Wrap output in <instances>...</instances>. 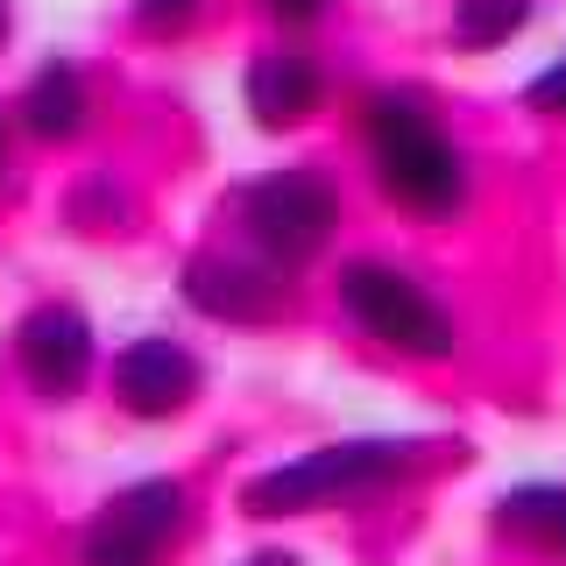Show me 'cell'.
<instances>
[{
    "mask_svg": "<svg viewBox=\"0 0 566 566\" xmlns=\"http://www.w3.org/2000/svg\"><path fill=\"white\" fill-rule=\"evenodd\" d=\"M510 29H524V0H460V22H453V35H460L468 50L503 43Z\"/></svg>",
    "mask_w": 566,
    "mask_h": 566,
    "instance_id": "cell-12",
    "label": "cell"
},
{
    "mask_svg": "<svg viewBox=\"0 0 566 566\" xmlns=\"http://www.w3.org/2000/svg\"><path fill=\"white\" fill-rule=\"evenodd\" d=\"M403 468H411V447H397V439H347V447H326V453L291 460V468L255 474L241 503L255 510V517H291V510H318V503H333V495L376 489Z\"/></svg>",
    "mask_w": 566,
    "mask_h": 566,
    "instance_id": "cell-1",
    "label": "cell"
},
{
    "mask_svg": "<svg viewBox=\"0 0 566 566\" xmlns=\"http://www.w3.org/2000/svg\"><path fill=\"white\" fill-rule=\"evenodd\" d=\"M248 566H291V559H276V553H262V559H248Z\"/></svg>",
    "mask_w": 566,
    "mask_h": 566,
    "instance_id": "cell-16",
    "label": "cell"
},
{
    "mask_svg": "<svg viewBox=\"0 0 566 566\" xmlns=\"http://www.w3.org/2000/svg\"><path fill=\"white\" fill-rule=\"evenodd\" d=\"M318 8H326V0H270V14H276V22H312Z\"/></svg>",
    "mask_w": 566,
    "mask_h": 566,
    "instance_id": "cell-15",
    "label": "cell"
},
{
    "mask_svg": "<svg viewBox=\"0 0 566 566\" xmlns=\"http://www.w3.org/2000/svg\"><path fill=\"white\" fill-rule=\"evenodd\" d=\"M340 297L354 305V318H361L376 340L403 347V354H424V361H432V354L453 347V318L439 312L411 276L382 270V262H354V270L340 276Z\"/></svg>",
    "mask_w": 566,
    "mask_h": 566,
    "instance_id": "cell-3",
    "label": "cell"
},
{
    "mask_svg": "<svg viewBox=\"0 0 566 566\" xmlns=\"http://www.w3.org/2000/svg\"><path fill=\"white\" fill-rule=\"evenodd\" d=\"M185 297L212 318H276L283 312V283H262L255 270H241V262H191L185 270Z\"/></svg>",
    "mask_w": 566,
    "mask_h": 566,
    "instance_id": "cell-8",
    "label": "cell"
},
{
    "mask_svg": "<svg viewBox=\"0 0 566 566\" xmlns=\"http://www.w3.org/2000/svg\"><path fill=\"white\" fill-rule=\"evenodd\" d=\"M22 114H29V128L43 135V142H71V135L85 128V85H78V71H71V64L35 71Z\"/></svg>",
    "mask_w": 566,
    "mask_h": 566,
    "instance_id": "cell-10",
    "label": "cell"
},
{
    "mask_svg": "<svg viewBox=\"0 0 566 566\" xmlns=\"http://www.w3.org/2000/svg\"><path fill=\"white\" fill-rule=\"evenodd\" d=\"M177 517H185V489L177 482L120 489L85 531V566H156L164 545L177 538Z\"/></svg>",
    "mask_w": 566,
    "mask_h": 566,
    "instance_id": "cell-5",
    "label": "cell"
},
{
    "mask_svg": "<svg viewBox=\"0 0 566 566\" xmlns=\"http://www.w3.org/2000/svg\"><path fill=\"white\" fill-rule=\"evenodd\" d=\"M199 0H142V29H185Z\"/></svg>",
    "mask_w": 566,
    "mask_h": 566,
    "instance_id": "cell-13",
    "label": "cell"
},
{
    "mask_svg": "<svg viewBox=\"0 0 566 566\" xmlns=\"http://www.w3.org/2000/svg\"><path fill=\"white\" fill-rule=\"evenodd\" d=\"M368 135H376V164H382V191L411 212H447L460 206V156L439 142V128L403 99H376L368 106Z\"/></svg>",
    "mask_w": 566,
    "mask_h": 566,
    "instance_id": "cell-2",
    "label": "cell"
},
{
    "mask_svg": "<svg viewBox=\"0 0 566 566\" xmlns=\"http://www.w3.org/2000/svg\"><path fill=\"white\" fill-rule=\"evenodd\" d=\"M14 354H22L29 382L43 397H71L85 382V368H93V333L71 305H35L22 318V333H14Z\"/></svg>",
    "mask_w": 566,
    "mask_h": 566,
    "instance_id": "cell-6",
    "label": "cell"
},
{
    "mask_svg": "<svg viewBox=\"0 0 566 566\" xmlns=\"http://www.w3.org/2000/svg\"><path fill=\"white\" fill-rule=\"evenodd\" d=\"M531 106H553V114H566V57L531 78Z\"/></svg>",
    "mask_w": 566,
    "mask_h": 566,
    "instance_id": "cell-14",
    "label": "cell"
},
{
    "mask_svg": "<svg viewBox=\"0 0 566 566\" xmlns=\"http://www.w3.org/2000/svg\"><path fill=\"white\" fill-rule=\"evenodd\" d=\"M503 531H517L538 553H566V482H531L503 495Z\"/></svg>",
    "mask_w": 566,
    "mask_h": 566,
    "instance_id": "cell-11",
    "label": "cell"
},
{
    "mask_svg": "<svg viewBox=\"0 0 566 566\" xmlns=\"http://www.w3.org/2000/svg\"><path fill=\"white\" fill-rule=\"evenodd\" d=\"M0 170H8V135H0Z\"/></svg>",
    "mask_w": 566,
    "mask_h": 566,
    "instance_id": "cell-17",
    "label": "cell"
},
{
    "mask_svg": "<svg viewBox=\"0 0 566 566\" xmlns=\"http://www.w3.org/2000/svg\"><path fill=\"white\" fill-rule=\"evenodd\" d=\"M0 35H8V0H0Z\"/></svg>",
    "mask_w": 566,
    "mask_h": 566,
    "instance_id": "cell-18",
    "label": "cell"
},
{
    "mask_svg": "<svg viewBox=\"0 0 566 566\" xmlns=\"http://www.w3.org/2000/svg\"><path fill=\"white\" fill-rule=\"evenodd\" d=\"M114 389L135 418H170V411H185L191 389H199V361L170 340H135L114 361Z\"/></svg>",
    "mask_w": 566,
    "mask_h": 566,
    "instance_id": "cell-7",
    "label": "cell"
},
{
    "mask_svg": "<svg viewBox=\"0 0 566 566\" xmlns=\"http://www.w3.org/2000/svg\"><path fill=\"white\" fill-rule=\"evenodd\" d=\"M241 212H248L255 248L276 255V262H305L333 234V191L305 170H276V177H262V185H248Z\"/></svg>",
    "mask_w": 566,
    "mask_h": 566,
    "instance_id": "cell-4",
    "label": "cell"
},
{
    "mask_svg": "<svg viewBox=\"0 0 566 566\" xmlns=\"http://www.w3.org/2000/svg\"><path fill=\"white\" fill-rule=\"evenodd\" d=\"M248 106H255L262 128H291V120H305L318 106V71L305 57H255V71H248Z\"/></svg>",
    "mask_w": 566,
    "mask_h": 566,
    "instance_id": "cell-9",
    "label": "cell"
}]
</instances>
